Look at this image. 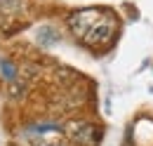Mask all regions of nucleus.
<instances>
[{"label": "nucleus", "mask_w": 153, "mask_h": 146, "mask_svg": "<svg viewBox=\"0 0 153 146\" xmlns=\"http://www.w3.org/2000/svg\"><path fill=\"white\" fill-rule=\"evenodd\" d=\"M68 28L71 33L87 47H101L113 40L118 31V21L106 10H78L68 14Z\"/></svg>", "instance_id": "obj_1"}, {"label": "nucleus", "mask_w": 153, "mask_h": 146, "mask_svg": "<svg viewBox=\"0 0 153 146\" xmlns=\"http://www.w3.org/2000/svg\"><path fill=\"white\" fill-rule=\"evenodd\" d=\"M64 134L76 146H97L101 139V130L90 120H68L64 125Z\"/></svg>", "instance_id": "obj_2"}, {"label": "nucleus", "mask_w": 153, "mask_h": 146, "mask_svg": "<svg viewBox=\"0 0 153 146\" xmlns=\"http://www.w3.org/2000/svg\"><path fill=\"white\" fill-rule=\"evenodd\" d=\"M24 10V0H0V14L2 17H14Z\"/></svg>", "instance_id": "obj_3"}, {"label": "nucleus", "mask_w": 153, "mask_h": 146, "mask_svg": "<svg viewBox=\"0 0 153 146\" xmlns=\"http://www.w3.org/2000/svg\"><path fill=\"white\" fill-rule=\"evenodd\" d=\"M0 73H2V78H5V80L14 83V80H17V75H19V69H17V64H14L12 59H2V61H0Z\"/></svg>", "instance_id": "obj_4"}, {"label": "nucleus", "mask_w": 153, "mask_h": 146, "mask_svg": "<svg viewBox=\"0 0 153 146\" xmlns=\"http://www.w3.org/2000/svg\"><path fill=\"white\" fill-rule=\"evenodd\" d=\"M59 38H61V36H59L54 28H50V26L38 31V42H40V45H45V47H47V45H52V42H57Z\"/></svg>", "instance_id": "obj_5"}, {"label": "nucleus", "mask_w": 153, "mask_h": 146, "mask_svg": "<svg viewBox=\"0 0 153 146\" xmlns=\"http://www.w3.org/2000/svg\"><path fill=\"white\" fill-rule=\"evenodd\" d=\"M33 146H68V142H64V139H57V137H50V134H45V137H38Z\"/></svg>", "instance_id": "obj_6"}]
</instances>
